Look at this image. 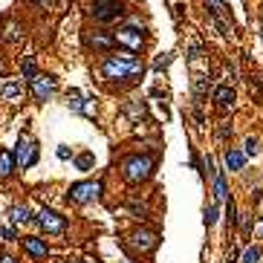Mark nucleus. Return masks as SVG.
I'll return each instance as SVG.
<instances>
[{
	"label": "nucleus",
	"mask_w": 263,
	"mask_h": 263,
	"mask_svg": "<svg viewBox=\"0 0 263 263\" xmlns=\"http://www.w3.org/2000/svg\"><path fill=\"white\" fill-rule=\"evenodd\" d=\"M15 156H12V151H0V180H9L12 173H15Z\"/></svg>",
	"instance_id": "f3484780"
},
{
	"label": "nucleus",
	"mask_w": 263,
	"mask_h": 263,
	"mask_svg": "<svg viewBox=\"0 0 263 263\" xmlns=\"http://www.w3.org/2000/svg\"><path fill=\"white\" fill-rule=\"evenodd\" d=\"M20 32H18V23H9V32H6V41H18Z\"/></svg>",
	"instance_id": "7c9ffc66"
},
{
	"label": "nucleus",
	"mask_w": 263,
	"mask_h": 263,
	"mask_svg": "<svg viewBox=\"0 0 263 263\" xmlns=\"http://www.w3.org/2000/svg\"><path fill=\"white\" fill-rule=\"evenodd\" d=\"M90 44H93V49H99V52L107 55V49L116 44V38H113V35H101V32H99V35H93V38H90Z\"/></svg>",
	"instance_id": "6ab92c4d"
},
{
	"label": "nucleus",
	"mask_w": 263,
	"mask_h": 263,
	"mask_svg": "<svg viewBox=\"0 0 263 263\" xmlns=\"http://www.w3.org/2000/svg\"><path fill=\"white\" fill-rule=\"evenodd\" d=\"M168 64H171V52L159 55V58H156V61H154V70H156V73H159V70H165V67H168Z\"/></svg>",
	"instance_id": "c756f323"
},
{
	"label": "nucleus",
	"mask_w": 263,
	"mask_h": 263,
	"mask_svg": "<svg viewBox=\"0 0 263 263\" xmlns=\"http://www.w3.org/2000/svg\"><path fill=\"white\" fill-rule=\"evenodd\" d=\"M231 133H235V130H231V125H228V122H223V125L217 127V139H223V142H228V139H231Z\"/></svg>",
	"instance_id": "c85d7f7f"
},
{
	"label": "nucleus",
	"mask_w": 263,
	"mask_h": 263,
	"mask_svg": "<svg viewBox=\"0 0 263 263\" xmlns=\"http://www.w3.org/2000/svg\"><path fill=\"white\" fill-rule=\"evenodd\" d=\"M20 246H23V252H26L32 260H46V254H49V243H46L44 237H38V235L23 237Z\"/></svg>",
	"instance_id": "9d476101"
},
{
	"label": "nucleus",
	"mask_w": 263,
	"mask_h": 263,
	"mask_svg": "<svg viewBox=\"0 0 263 263\" xmlns=\"http://www.w3.org/2000/svg\"><path fill=\"white\" fill-rule=\"evenodd\" d=\"M20 73H23V78H32V75L38 73V67H35V61H32V58H23V61H20Z\"/></svg>",
	"instance_id": "393cba45"
},
{
	"label": "nucleus",
	"mask_w": 263,
	"mask_h": 263,
	"mask_svg": "<svg viewBox=\"0 0 263 263\" xmlns=\"http://www.w3.org/2000/svg\"><path fill=\"white\" fill-rule=\"evenodd\" d=\"M55 154H58V159H70V156H73V151H70L67 145H58V151H55Z\"/></svg>",
	"instance_id": "2f4dec72"
},
{
	"label": "nucleus",
	"mask_w": 263,
	"mask_h": 263,
	"mask_svg": "<svg viewBox=\"0 0 263 263\" xmlns=\"http://www.w3.org/2000/svg\"><path fill=\"white\" fill-rule=\"evenodd\" d=\"M113 38H116L119 44L127 46V52H139V49L145 46V35H142L139 20H130V23H125V26H119L116 32H113Z\"/></svg>",
	"instance_id": "39448f33"
},
{
	"label": "nucleus",
	"mask_w": 263,
	"mask_h": 263,
	"mask_svg": "<svg viewBox=\"0 0 263 263\" xmlns=\"http://www.w3.org/2000/svg\"><path fill=\"white\" fill-rule=\"evenodd\" d=\"M226 263H237V257H235V254H231V257H228V260Z\"/></svg>",
	"instance_id": "f704fd0d"
},
{
	"label": "nucleus",
	"mask_w": 263,
	"mask_h": 263,
	"mask_svg": "<svg viewBox=\"0 0 263 263\" xmlns=\"http://www.w3.org/2000/svg\"><path fill=\"white\" fill-rule=\"evenodd\" d=\"M125 113L133 122H139V119H145L148 116V110H145V101H130V104H125Z\"/></svg>",
	"instance_id": "aec40b11"
},
{
	"label": "nucleus",
	"mask_w": 263,
	"mask_h": 263,
	"mask_svg": "<svg viewBox=\"0 0 263 263\" xmlns=\"http://www.w3.org/2000/svg\"><path fill=\"white\" fill-rule=\"evenodd\" d=\"M67 104H70L75 113H84V116H93V113H96V104H93V99L81 96L78 90H70V93H67Z\"/></svg>",
	"instance_id": "f8f14e48"
},
{
	"label": "nucleus",
	"mask_w": 263,
	"mask_h": 263,
	"mask_svg": "<svg viewBox=\"0 0 263 263\" xmlns=\"http://www.w3.org/2000/svg\"><path fill=\"white\" fill-rule=\"evenodd\" d=\"M93 165H96V156H93L90 151H87V154H78V156H75V168H78V171H90Z\"/></svg>",
	"instance_id": "4be33fe9"
},
{
	"label": "nucleus",
	"mask_w": 263,
	"mask_h": 263,
	"mask_svg": "<svg viewBox=\"0 0 263 263\" xmlns=\"http://www.w3.org/2000/svg\"><path fill=\"white\" fill-rule=\"evenodd\" d=\"M202 220H206V226H209V228L217 223V206H214V202H211L209 209H206V217H202Z\"/></svg>",
	"instance_id": "cd10ccee"
},
{
	"label": "nucleus",
	"mask_w": 263,
	"mask_h": 263,
	"mask_svg": "<svg viewBox=\"0 0 263 263\" xmlns=\"http://www.w3.org/2000/svg\"><path fill=\"white\" fill-rule=\"evenodd\" d=\"M15 240H20L18 228L15 226H0V243H15Z\"/></svg>",
	"instance_id": "b1692460"
},
{
	"label": "nucleus",
	"mask_w": 263,
	"mask_h": 263,
	"mask_svg": "<svg viewBox=\"0 0 263 263\" xmlns=\"http://www.w3.org/2000/svg\"><path fill=\"white\" fill-rule=\"evenodd\" d=\"M101 194V182H93V180H84V182H73L67 188V202L73 206H87V202H96Z\"/></svg>",
	"instance_id": "7ed1b4c3"
},
{
	"label": "nucleus",
	"mask_w": 263,
	"mask_h": 263,
	"mask_svg": "<svg viewBox=\"0 0 263 263\" xmlns=\"http://www.w3.org/2000/svg\"><path fill=\"white\" fill-rule=\"evenodd\" d=\"M130 246L142 254H151V252H156V246H159V235H156L154 228H136V231L130 235Z\"/></svg>",
	"instance_id": "1a4fd4ad"
},
{
	"label": "nucleus",
	"mask_w": 263,
	"mask_h": 263,
	"mask_svg": "<svg viewBox=\"0 0 263 263\" xmlns=\"http://www.w3.org/2000/svg\"><path fill=\"white\" fill-rule=\"evenodd\" d=\"M260 235H263V228H260Z\"/></svg>",
	"instance_id": "58836bf2"
},
{
	"label": "nucleus",
	"mask_w": 263,
	"mask_h": 263,
	"mask_svg": "<svg viewBox=\"0 0 263 263\" xmlns=\"http://www.w3.org/2000/svg\"><path fill=\"white\" fill-rule=\"evenodd\" d=\"M58 263H67V260H58Z\"/></svg>",
	"instance_id": "4c0bfd02"
},
{
	"label": "nucleus",
	"mask_w": 263,
	"mask_h": 263,
	"mask_svg": "<svg viewBox=\"0 0 263 263\" xmlns=\"http://www.w3.org/2000/svg\"><path fill=\"white\" fill-rule=\"evenodd\" d=\"M127 211H130V214H133L136 220H148V217H151L148 206H145L142 200H136V197H130V200H127Z\"/></svg>",
	"instance_id": "a211bd4d"
},
{
	"label": "nucleus",
	"mask_w": 263,
	"mask_h": 263,
	"mask_svg": "<svg viewBox=\"0 0 263 263\" xmlns=\"http://www.w3.org/2000/svg\"><path fill=\"white\" fill-rule=\"evenodd\" d=\"M0 263H18V257L15 254H0Z\"/></svg>",
	"instance_id": "473e14b6"
},
{
	"label": "nucleus",
	"mask_w": 263,
	"mask_h": 263,
	"mask_svg": "<svg viewBox=\"0 0 263 263\" xmlns=\"http://www.w3.org/2000/svg\"><path fill=\"white\" fill-rule=\"evenodd\" d=\"M209 78H206V75H194V78H191V90H194V96H197V99H202V96H206V93H209Z\"/></svg>",
	"instance_id": "412c9836"
},
{
	"label": "nucleus",
	"mask_w": 263,
	"mask_h": 263,
	"mask_svg": "<svg viewBox=\"0 0 263 263\" xmlns=\"http://www.w3.org/2000/svg\"><path fill=\"white\" fill-rule=\"evenodd\" d=\"M90 15H93V20H99V23H113V20H119L125 15V9H122L119 0H93Z\"/></svg>",
	"instance_id": "423d86ee"
},
{
	"label": "nucleus",
	"mask_w": 263,
	"mask_h": 263,
	"mask_svg": "<svg viewBox=\"0 0 263 263\" xmlns=\"http://www.w3.org/2000/svg\"><path fill=\"white\" fill-rule=\"evenodd\" d=\"M226 214H228V226H231V228H237V206H235V200H228Z\"/></svg>",
	"instance_id": "bb28decb"
},
{
	"label": "nucleus",
	"mask_w": 263,
	"mask_h": 263,
	"mask_svg": "<svg viewBox=\"0 0 263 263\" xmlns=\"http://www.w3.org/2000/svg\"><path fill=\"white\" fill-rule=\"evenodd\" d=\"M35 223L44 228L46 235H64V231H67V217H64V214H58L55 209H46V206L38 211Z\"/></svg>",
	"instance_id": "6e6552de"
},
{
	"label": "nucleus",
	"mask_w": 263,
	"mask_h": 263,
	"mask_svg": "<svg viewBox=\"0 0 263 263\" xmlns=\"http://www.w3.org/2000/svg\"><path fill=\"white\" fill-rule=\"evenodd\" d=\"M252 200H254V202H260V200H263V188L254 191V194H252Z\"/></svg>",
	"instance_id": "72a5a7b5"
},
{
	"label": "nucleus",
	"mask_w": 263,
	"mask_h": 263,
	"mask_svg": "<svg viewBox=\"0 0 263 263\" xmlns=\"http://www.w3.org/2000/svg\"><path fill=\"white\" fill-rule=\"evenodd\" d=\"M235 104H237V96H235V87H231V84H223V87L214 90V107H217L220 113L235 110Z\"/></svg>",
	"instance_id": "9b49d317"
},
{
	"label": "nucleus",
	"mask_w": 263,
	"mask_h": 263,
	"mask_svg": "<svg viewBox=\"0 0 263 263\" xmlns=\"http://www.w3.org/2000/svg\"><path fill=\"white\" fill-rule=\"evenodd\" d=\"M67 263H87V260H67Z\"/></svg>",
	"instance_id": "c9c22d12"
},
{
	"label": "nucleus",
	"mask_w": 263,
	"mask_h": 263,
	"mask_svg": "<svg viewBox=\"0 0 263 263\" xmlns=\"http://www.w3.org/2000/svg\"><path fill=\"white\" fill-rule=\"evenodd\" d=\"M154 165H156V154L154 151H145V154H130L122 159V180L127 185H142L154 177Z\"/></svg>",
	"instance_id": "f03ea898"
},
{
	"label": "nucleus",
	"mask_w": 263,
	"mask_h": 263,
	"mask_svg": "<svg viewBox=\"0 0 263 263\" xmlns=\"http://www.w3.org/2000/svg\"><path fill=\"white\" fill-rule=\"evenodd\" d=\"M29 90H32V99L44 104V101L58 90V78H55V75H46V73H35L29 78Z\"/></svg>",
	"instance_id": "0eeeda50"
},
{
	"label": "nucleus",
	"mask_w": 263,
	"mask_h": 263,
	"mask_svg": "<svg viewBox=\"0 0 263 263\" xmlns=\"http://www.w3.org/2000/svg\"><path fill=\"white\" fill-rule=\"evenodd\" d=\"M223 162H226V168L228 171H243L246 168V154L240 151V148H228L226 154H223Z\"/></svg>",
	"instance_id": "2eb2a0df"
},
{
	"label": "nucleus",
	"mask_w": 263,
	"mask_h": 263,
	"mask_svg": "<svg viewBox=\"0 0 263 263\" xmlns=\"http://www.w3.org/2000/svg\"><path fill=\"white\" fill-rule=\"evenodd\" d=\"M209 171H211V180H214V206H220V202H226V197H228V188H226V173H223V171H217L211 159H209Z\"/></svg>",
	"instance_id": "ddd939ff"
},
{
	"label": "nucleus",
	"mask_w": 263,
	"mask_h": 263,
	"mask_svg": "<svg viewBox=\"0 0 263 263\" xmlns=\"http://www.w3.org/2000/svg\"><path fill=\"white\" fill-rule=\"evenodd\" d=\"M122 263H136V260H122Z\"/></svg>",
	"instance_id": "e433bc0d"
},
{
	"label": "nucleus",
	"mask_w": 263,
	"mask_h": 263,
	"mask_svg": "<svg viewBox=\"0 0 263 263\" xmlns=\"http://www.w3.org/2000/svg\"><path fill=\"white\" fill-rule=\"evenodd\" d=\"M240 263H260V246H249V249L240 254Z\"/></svg>",
	"instance_id": "5701e85b"
},
{
	"label": "nucleus",
	"mask_w": 263,
	"mask_h": 263,
	"mask_svg": "<svg viewBox=\"0 0 263 263\" xmlns=\"http://www.w3.org/2000/svg\"><path fill=\"white\" fill-rule=\"evenodd\" d=\"M12 156H15V165L18 168H32V165L38 162V156H41V151H38V142L29 133H20L18 145H15V151H12Z\"/></svg>",
	"instance_id": "20e7f679"
},
{
	"label": "nucleus",
	"mask_w": 263,
	"mask_h": 263,
	"mask_svg": "<svg viewBox=\"0 0 263 263\" xmlns=\"http://www.w3.org/2000/svg\"><path fill=\"white\" fill-rule=\"evenodd\" d=\"M246 151H243V154L246 156H257V151H260V142H257V139H254V136H249V139H246Z\"/></svg>",
	"instance_id": "a878e982"
},
{
	"label": "nucleus",
	"mask_w": 263,
	"mask_h": 263,
	"mask_svg": "<svg viewBox=\"0 0 263 263\" xmlns=\"http://www.w3.org/2000/svg\"><path fill=\"white\" fill-rule=\"evenodd\" d=\"M9 223L15 228L18 226H26V223H35V214H32V209H29V206H12L9 209Z\"/></svg>",
	"instance_id": "4468645a"
},
{
	"label": "nucleus",
	"mask_w": 263,
	"mask_h": 263,
	"mask_svg": "<svg viewBox=\"0 0 263 263\" xmlns=\"http://www.w3.org/2000/svg\"><path fill=\"white\" fill-rule=\"evenodd\" d=\"M145 73L142 61L136 58V52H127V49H119V52H107V58L101 61V75L107 81H136L139 75Z\"/></svg>",
	"instance_id": "f257e3e1"
},
{
	"label": "nucleus",
	"mask_w": 263,
	"mask_h": 263,
	"mask_svg": "<svg viewBox=\"0 0 263 263\" xmlns=\"http://www.w3.org/2000/svg\"><path fill=\"white\" fill-rule=\"evenodd\" d=\"M23 93V84L18 81V78H9V81H3L0 84V99H6V101H15Z\"/></svg>",
	"instance_id": "dca6fc26"
}]
</instances>
